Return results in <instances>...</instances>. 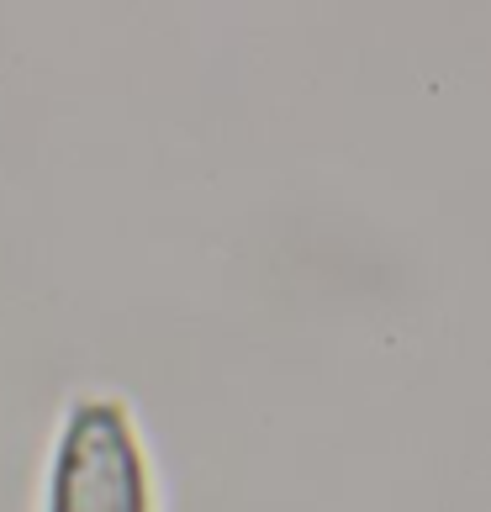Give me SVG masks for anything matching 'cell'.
Wrapping results in <instances>:
<instances>
[{
	"instance_id": "obj_1",
	"label": "cell",
	"mask_w": 491,
	"mask_h": 512,
	"mask_svg": "<svg viewBox=\"0 0 491 512\" xmlns=\"http://www.w3.org/2000/svg\"><path fill=\"white\" fill-rule=\"evenodd\" d=\"M48 512H148L138 433L117 402H74L48 476Z\"/></svg>"
}]
</instances>
